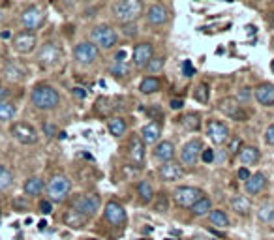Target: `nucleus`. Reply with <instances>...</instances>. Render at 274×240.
I'll use <instances>...</instances> for the list:
<instances>
[{
    "instance_id": "1",
    "label": "nucleus",
    "mask_w": 274,
    "mask_h": 240,
    "mask_svg": "<svg viewBox=\"0 0 274 240\" xmlns=\"http://www.w3.org/2000/svg\"><path fill=\"white\" fill-rule=\"evenodd\" d=\"M30 101L36 109L40 111H51L57 109L60 103V94L57 88H53L51 85H36L30 92Z\"/></svg>"
},
{
    "instance_id": "2",
    "label": "nucleus",
    "mask_w": 274,
    "mask_h": 240,
    "mask_svg": "<svg viewBox=\"0 0 274 240\" xmlns=\"http://www.w3.org/2000/svg\"><path fill=\"white\" fill-rule=\"evenodd\" d=\"M143 13V2L141 0H118L113 6V17L120 24H130L137 21Z\"/></svg>"
},
{
    "instance_id": "3",
    "label": "nucleus",
    "mask_w": 274,
    "mask_h": 240,
    "mask_svg": "<svg viewBox=\"0 0 274 240\" xmlns=\"http://www.w3.org/2000/svg\"><path fill=\"white\" fill-rule=\"evenodd\" d=\"M45 190L51 203H62L71 192V180L66 175H53L47 182Z\"/></svg>"
},
{
    "instance_id": "4",
    "label": "nucleus",
    "mask_w": 274,
    "mask_h": 240,
    "mask_svg": "<svg viewBox=\"0 0 274 240\" xmlns=\"http://www.w3.org/2000/svg\"><path fill=\"white\" fill-rule=\"evenodd\" d=\"M90 40L96 47H102V49H111V47L117 45L118 36L117 30L109 26V24H96L92 30H90Z\"/></svg>"
},
{
    "instance_id": "5",
    "label": "nucleus",
    "mask_w": 274,
    "mask_h": 240,
    "mask_svg": "<svg viewBox=\"0 0 274 240\" xmlns=\"http://www.w3.org/2000/svg\"><path fill=\"white\" fill-rule=\"evenodd\" d=\"M99 203H102V201H99V195H96V194L77 195L76 199L71 201V208L90 220V218L96 216V212L99 210Z\"/></svg>"
},
{
    "instance_id": "6",
    "label": "nucleus",
    "mask_w": 274,
    "mask_h": 240,
    "mask_svg": "<svg viewBox=\"0 0 274 240\" xmlns=\"http://www.w3.org/2000/svg\"><path fill=\"white\" fill-rule=\"evenodd\" d=\"M104 218L107 223H111L113 227L122 229L128 223V214L124 210V206L118 201H107L104 206Z\"/></svg>"
},
{
    "instance_id": "7",
    "label": "nucleus",
    "mask_w": 274,
    "mask_h": 240,
    "mask_svg": "<svg viewBox=\"0 0 274 240\" xmlns=\"http://www.w3.org/2000/svg\"><path fill=\"white\" fill-rule=\"evenodd\" d=\"M201 197H205V194L195 186H181L173 192V201L181 208H190L193 203H197Z\"/></svg>"
},
{
    "instance_id": "8",
    "label": "nucleus",
    "mask_w": 274,
    "mask_h": 240,
    "mask_svg": "<svg viewBox=\"0 0 274 240\" xmlns=\"http://www.w3.org/2000/svg\"><path fill=\"white\" fill-rule=\"evenodd\" d=\"M201 152H203V143L201 139H192L184 143V147L181 148V165H186V167H195L201 158Z\"/></svg>"
},
{
    "instance_id": "9",
    "label": "nucleus",
    "mask_w": 274,
    "mask_h": 240,
    "mask_svg": "<svg viewBox=\"0 0 274 240\" xmlns=\"http://www.w3.org/2000/svg\"><path fill=\"white\" fill-rule=\"evenodd\" d=\"M60 60H62V51H60V47L57 43L47 41L40 47V51H38V64L40 66L53 68V66L59 64Z\"/></svg>"
},
{
    "instance_id": "10",
    "label": "nucleus",
    "mask_w": 274,
    "mask_h": 240,
    "mask_svg": "<svg viewBox=\"0 0 274 240\" xmlns=\"http://www.w3.org/2000/svg\"><path fill=\"white\" fill-rule=\"evenodd\" d=\"M43 23H45V13L38 6H29L21 13V24L27 29V32H34V30L41 29Z\"/></svg>"
},
{
    "instance_id": "11",
    "label": "nucleus",
    "mask_w": 274,
    "mask_h": 240,
    "mask_svg": "<svg viewBox=\"0 0 274 240\" xmlns=\"http://www.w3.org/2000/svg\"><path fill=\"white\" fill-rule=\"evenodd\" d=\"M98 57H99V51L92 41H81V43H77L76 49H73V59H76L79 64H92V62L98 60Z\"/></svg>"
},
{
    "instance_id": "12",
    "label": "nucleus",
    "mask_w": 274,
    "mask_h": 240,
    "mask_svg": "<svg viewBox=\"0 0 274 240\" xmlns=\"http://www.w3.org/2000/svg\"><path fill=\"white\" fill-rule=\"evenodd\" d=\"M10 131H12L13 139L19 141L21 145H34V143H38V131H36L34 126H30L27 122H15Z\"/></svg>"
},
{
    "instance_id": "13",
    "label": "nucleus",
    "mask_w": 274,
    "mask_h": 240,
    "mask_svg": "<svg viewBox=\"0 0 274 240\" xmlns=\"http://www.w3.org/2000/svg\"><path fill=\"white\" fill-rule=\"evenodd\" d=\"M36 43H38V40H36L34 32H19V34L13 36V40H12L13 49H15L19 55L32 53L36 49Z\"/></svg>"
},
{
    "instance_id": "14",
    "label": "nucleus",
    "mask_w": 274,
    "mask_h": 240,
    "mask_svg": "<svg viewBox=\"0 0 274 240\" xmlns=\"http://www.w3.org/2000/svg\"><path fill=\"white\" fill-rule=\"evenodd\" d=\"M128 158L135 167H143L145 164V143L139 135H132L128 141Z\"/></svg>"
},
{
    "instance_id": "15",
    "label": "nucleus",
    "mask_w": 274,
    "mask_h": 240,
    "mask_svg": "<svg viewBox=\"0 0 274 240\" xmlns=\"http://www.w3.org/2000/svg\"><path fill=\"white\" fill-rule=\"evenodd\" d=\"M207 135L214 145H223L229 139V129L220 120H209L207 122Z\"/></svg>"
},
{
    "instance_id": "16",
    "label": "nucleus",
    "mask_w": 274,
    "mask_h": 240,
    "mask_svg": "<svg viewBox=\"0 0 274 240\" xmlns=\"http://www.w3.org/2000/svg\"><path fill=\"white\" fill-rule=\"evenodd\" d=\"M218 109L220 113H223L226 117L233 118V120H244V111H242V105L239 103V100L235 98H222L218 101Z\"/></svg>"
},
{
    "instance_id": "17",
    "label": "nucleus",
    "mask_w": 274,
    "mask_h": 240,
    "mask_svg": "<svg viewBox=\"0 0 274 240\" xmlns=\"http://www.w3.org/2000/svg\"><path fill=\"white\" fill-rule=\"evenodd\" d=\"M182 175H184V169H182V165L177 164V162H165V164H162L160 169H158V176H160V180H163V182L181 180Z\"/></svg>"
},
{
    "instance_id": "18",
    "label": "nucleus",
    "mask_w": 274,
    "mask_h": 240,
    "mask_svg": "<svg viewBox=\"0 0 274 240\" xmlns=\"http://www.w3.org/2000/svg\"><path fill=\"white\" fill-rule=\"evenodd\" d=\"M152 57H154V49H152L151 43H146V41H143V43H137V45L134 47V66L135 68H146V64L152 60Z\"/></svg>"
},
{
    "instance_id": "19",
    "label": "nucleus",
    "mask_w": 274,
    "mask_h": 240,
    "mask_svg": "<svg viewBox=\"0 0 274 240\" xmlns=\"http://www.w3.org/2000/svg\"><path fill=\"white\" fill-rule=\"evenodd\" d=\"M167 19H169V13H167L163 4H152L146 10V23L152 24V26H160V24L167 23Z\"/></svg>"
},
{
    "instance_id": "20",
    "label": "nucleus",
    "mask_w": 274,
    "mask_h": 240,
    "mask_svg": "<svg viewBox=\"0 0 274 240\" xmlns=\"http://www.w3.org/2000/svg\"><path fill=\"white\" fill-rule=\"evenodd\" d=\"M254 96H256V100L265 107H270L274 105V85L270 83H261V85H257L256 90H254Z\"/></svg>"
},
{
    "instance_id": "21",
    "label": "nucleus",
    "mask_w": 274,
    "mask_h": 240,
    "mask_svg": "<svg viewBox=\"0 0 274 240\" xmlns=\"http://www.w3.org/2000/svg\"><path fill=\"white\" fill-rule=\"evenodd\" d=\"M160 135H162V124L160 122H151L143 126L141 128V141L145 143V145H156L158 139H160Z\"/></svg>"
},
{
    "instance_id": "22",
    "label": "nucleus",
    "mask_w": 274,
    "mask_h": 240,
    "mask_svg": "<svg viewBox=\"0 0 274 240\" xmlns=\"http://www.w3.org/2000/svg\"><path fill=\"white\" fill-rule=\"evenodd\" d=\"M152 154H154V158L163 162V164L165 162H173V158H175V145L171 141H160L154 147Z\"/></svg>"
},
{
    "instance_id": "23",
    "label": "nucleus",
    "mask_w": 274,
    "mask_h": 240,
    "mask_svg": "<svg viewBox=\"0 0 274 240\" xmlns=\"http://www.w3.org/2000/svg\"><path fill=\"white\" fill-rule=\"evenodd\" d=\"M265 186H267V176L263 175V173H254V175L244 182L246 194H250V195L261 194L263 190H265Z\"/></svg>"
},
{
    "instance_id": "24",
    "label": "nucleus",
    "mask_w": 274,
    "mask_h": 240,
    "mask_svg": "<svg viewBox=\"0 0 274 240\" xmlns=\"http://www.w3.org/2000/svg\"><path fill=\"white\" fill-rule=\"evenodd\" d=\"M62 222H64V225H68L70 229H83L88 223V218L83 216V214H79V212L73 210V208H70V210L64 212Z\"/></svg>"
},
{
    "instance_id": "25",
    "label": "nucleus",
    "mask_w": 274,
    "mask_h": 240,
    "mask_svg": "<svg viewBox=\"0 0 274 240\" xmlns=\"http://www.w3.org/2000/svg\"><path fill=\"white\" fill-rule=\"evenodd\" d=\"M257 159H259V150L250 145H242V148L239 150V162L242 164V167L257 164Z\"/></svg>"
},
{
    "instance_id": "26",
    "label": "nucleus",
    "mask_w": 274,
    "mask_h": 240,
    "mask_svg": "<svg viewBox=\"0 0 274 240\" xmlns=\"http://www.w3.org/2000/svg\"><path fill=\"white\" fill-rule=\"evenodd\" d=\"M43 188H45V184H43V180H41L40 176H30L29 180L24 182L23 190L29 197H36V195H40L43 192Z\"/></svg>"
},
{
    "instance_id": "27",
    "label": "nucleus",
    "mask_w": 274,
    "mask_h": 240,
    "mask_svg": "<svg viewBox=\"0 0 274 240\" xmlns=\"http://www.w3.org/2000/svg\"><path fill=\"white\" fill-rule=\"evenodd\" d=\"M181 124L182 128L188 129V131H197L199 128H201V115L199 113H186V115H182L181 118Z\"/></svg>"
},
{
    "instance_id": "28",
    "label": "nucleus",
    "mask_w": 274,
    "mask_h": 240,
    "mask_svg": "<svg viewBox=\"0 0 274 240\" xmlns=\"http://www.w3.org/2000/svg\"><path fill=\"white\" fill-rule=\"evenodd\" d=\"M231 208H233L239 216H248V214H250V208H252V203L246 195H237V197L231 199Z\"/></svg>"
},
{
    "instance_id": "29",
    "label": "nucleus",
    "mask_w": 274,
    "mask_h": 240,
    "mask_svg": "<svg viewBox=\"0 0 274 240\" xmlns=\"http://www.w3.org/2000/svg\"><path fill=\"white\" fill-rule=\"evenodd\" d=\"M107 129H109V134H111L113 137H122V135L126 134V129H128V126H126V120H124V118L111 117L107 120Z\"/></svg>"
},
{
    "instance_id": "30",
    "label": "nucleus",
    "mask_w": 274,
    "mask_h": 240,
    "mask_svg": "<svg viewBox=\"0 0 274 240\" xmlns=\"http://www.w3.org/2000/svg\"><path fill=\"white\" fill-rule=\"evenodd\" d=\"M212 210V201L209 197H201L197 203H193L190 206V212H192L195 218H203V216H209V212Z\"/></svg>"
},
{
    "instance_id": "31",
    "label": "nucleus",
    "mask_w": 274,
    "mask_h": 240,
    "mask_svg": "<svg viewBox=\"0 0 274 240\" xmlns=\"http://www.w3.org/2000/svg\"><path fill=\"white\" fill-rule=\"evenodd\" d=\"M137 195H139V199L143 205H148L152 199H154V188H152V184L148 180H141L139 184H137Z\"/></svg>"
},
{
    "instance_id": "32",
    "label": "nucleus",
    "mask_w": 274,
    "mask_h": 240,
    "mask_svg": "<svg viewBox=\"0 0 274 240\" xmlns=\"http://www.w3.org/2000/svg\"><path fill=\"white\" fill-rule=\"evenodd\" d=\"M209 222L210 225H216V227L220 229H228L229 227V218L228 214L223 210H220V208H212V210L209 212Z\"/></svg>"
},
{
    "instance_id": "33",
    "label": "nucleus",
    "mask_w": 274,
    "mask_h": 240,
    "mask_svg": "<svg viewBox=\"0 0 274 240\" xmlns=\"http://www.w3.org/2000/svg\"><path fill=\"white\" fill-rule=\"evenodd\" d=\"M24 75H27V71H24L19 64H15V62H10V64L4 68V77H6L8 81L17 83V81H21Z\"/></svg>"
},
{
    "instance_id": "34",
    "label": "nucleus",
    "mask_w": 274,
    "mask_h": 240,
    "mask_svg": "<svg viewBox=\"0 0 274 240\" xmlns=\"http://www.w3.org/2000/svg\"><path fill=\"white\" fill-rule=\"evenodd\" d=\"M160 79L158 77H145L143 81H141V85H139V90H141V94H154V92H158L160 90Z\"/></svg>"
},
{
    "instance_id": "35",
    "label": "nucleus",
    "mask_w": 274,
    "mask_h": 240,
    "mask_svg": "<svg viewBox=\"0 0 274 240\" xmlns=\"http://www.w3.org/2000/svg\"><path fill=\"white\" fill-rule=\"evenodd\" d=\"M17 113V107L10 101H0V122H10Z\"/></svg>"
},
{
    "instance_id": "36",
    "label": "nucleus",
    "mask_w": 274,
    "mask_h": 240,
    "mask_svg": "<svg viewBox=\"0 0 274 240\" xmlns=\"http://www.w3.org/2000/svg\"><path fill=\"white\" fill-rule=\"evenodd\" d=\"M193 98L199 101V103H209V98H210V90H209V85L207 83H199L195 90H193Z\"/></svg>"
},
{
    "instance_id": "37",
    "label": "nucleus",
    "mask_w": 274,
    "mask_h": 240,
    "mask_svg": "<svg viewBox=\"0 0 274 240\" xmlns=\"http://www.w3.org/2000/svg\"><path fill=\"white\" fill-rule=\"evenodd\" d=\"M152 208H154V212H158V214H165V212L169 210V197H167V194H158Z\"/></svg>"
},
{
    "instance_id": "38",
    "label": "nucleus",
    "mask_w": 274,
    "mask_h": 240,
    "mask_svg": "<svg viewBox=\"0 0 274 240\" xmlns=\"http://www.w3.org/2000/svg\"><path fill=\"white\" fill-rule=\"evenodd\" d=\"M13 184V175L12 171L8 169L6 165L0 164V192H4V190H8V188Z\"/></svg>"
},
{
    "instance_id": "39",
    "label": "nucleus",
    "mask_w": 274,
    "mask_h": 240,
    "mask_svg": "<svg viewBox=\"0 0 274 240\" xmlns=\"http://www.w3.org/2000/svg\"><path fill=\"white\" fill-rule=\"evenodd\" d=\"M257 218L265 223H270L274 220V205L272 203H265V205L259 206V210H257Z\"/></svg>"
},
{
    "instance_id": "40",
    "label": "nucleus",
    "mask_w": 274,
    "mask_h": 240,
    "mask_svg": "<svg viewBox=\"0 0 274 240\" xmlns=\"http://www.w3.org/2000/svg\"><path fill=\"white\" fill-rule=\"evenodd\" d=\"M163 64H165V59H163V57H156V59L152 57V60L146 64V71H148V73H158V71L163 68Z\"/></svg>"
},
{
    "instance_id": "41",
    "label": "nucleus",
    "mask_w": 274,
    "mask_h": 240,
    "mask_svg": "<svg viewBox=\"0 0 274 240\" xmlns=\"http://www.w3.org/2000/svg\"><path fill=\"white\" fill-rule=\"evenodd\" d=\"M111 73H115L117 77L128 75V64H126V62H115V64L111 66Z\"/></svg>"
},
{
    "instance_id": "42",
    "label": "nucleus",
    "mask_w": 274,
    "mask_h": 240,
    "mask_svg": "<svg viewBox=\"0 0 274 240\" xmlns=\"http://www.w3.org/2000/svg\"><path fill=\"white\" fill-rule=\"evenodd\" d=\"M242 148V141H240V137H231V141H229V147H228V150H229V154L231 156H235V154H239V150Z\"/></svg>"
},
{
    "instance_id": "43",
    "label": "nucleus",
    "mask_w": 274,
    "mask_h": 240,
    "mask_svg": "<svg viewBox=\"0 0 274 240\" xmlns=\"http://www.w3.org/2000/svg\"><path fill=\"white\" fill-rule=\"evenodd\" d=\"M181 70H182V75H184V77H193V75H195V70H193V66H192V62H190V60H184V62H182Z\"/></svg>"
},
{
    "instance_id": "44",
    "label": "nucleus",
    "mask_w": 274,
    "mask_h": 240,
    "mask_svg": "<svg viewBox=\"0 0 274 240\" xmlns=\"http://www.w3.org/2000/svg\"><path fill=\"white\" fill-rule=\"evenodd\" d=\"M201 162H203V164H212V162H214V150H212V148H203Z\"/></svg>"
},
{
    "instance_id": "45",
    "label": "nucleus",
    "mask_w": 274,
    "mask_h": 240,
    "mask_svg": "<svg viewBox=\"0 0 274 240\" xmlns=\"http://www.w3.org/2000/svg\"><path fill=\"white\" fill-rule=\"evenodd\" d=\"M38 208H40L41 214H51V212H53V203L49 199H43V201H40Z\"/></svg>"
},
{
    "instance_id": "46",
    "label": "nucleus",
    "mask_w": 274,
    "mask_h": 240,
    "mask_svg": "<svg viewBox=\"0 0 274 240\" xmlns=\"http://www.w3.org/2000/svg\"><path fill=\"white\" fill-rule=\"evenodd\" d=\"M57 131H59V129H57V126H55V124H51V122L43 124V134H45L47 137H55V135H57Z\"/></svg>"
},
{
    "instance_id": "47",
    "label": "nucleus",
    "mask_w": 274,
    "mask_h": 240,
    "mask_svg": "<svg viewBox=\"0 0 274 240\" xmlns=\"http://www.w3.org/2000/svg\"><path fill=\"white\" fill-rule=\"evenodd\" d=\"M265 141H267V145H272L274 147V124H270V126L265 129Z\"/></svg>"
},
{
    "instance_id": "48",
    "label": "nucleus",
    "mask_w": 274,
    "mask_h": 240,
    "mask_svg": "<svg viewBox=\"0 0 274 240\" xmlns=\"http://www.w3.org/2000/svg\"><path fill=\"white\" fill-rule=\"evenodd\" d=\"M252 98V88L244 87V88H240V92H239V103L240 101H248Z\"/></svg>"
},
{
    "instance_id": "49",
    "label": "nucleus",
    "mask_w": 274,
    "mask_h": 240,
    "mask_svg": "<svg viewBox=\"0 0 274 240\" xmlns=\"http://www.w3.org/2000/svg\"><path fill=\"white\" fill-rule=\"evenodd\" d=\"M237 176H239V180L246 182L252 176V173H250V169H248V167H240V169L237 171Z\"/></svg>"
},
{
    "instance_id": "50",
    "label": "nucleus",
    "mask_w": 274,
    "mask_h": 240,
    "mask_svg": "<svg viewBox=\"0 0 274 240\" xmlns=\"http://www.w3.org/2000/svg\"><path fill=\"white\" fill-rule=\"evenodd\" d=\"M71 92H73V96L79 98V100H85V96H87V90H85V88H79V87H76Z\"/></svg>"
},
{
    "instance_id": "51",
    "label": "nucleus",
    "mask_w": 274,
    "mask_h": 240,
    "mask_svg": "<svg viewBox=\"0 0 274 240\" xmlns=\"http://www.w3.org/2000/svg\"><path fill=\"white\" fill-rule=\"evenodd\" d=\"M182 105H184V101L179 100V98H175V100H171V101H169V107H171V109H175V111L182 109Z\"/></svg>"
},
{
    "instance_id": "52",
    "label": "nucleus",
    "mask_w": 274,
    "mask_h": 240,
    "mask_svg": "<svg viewBox=\"0 0 274 240\" xmlns=\"http://www.w3.org/2000/svg\"><path fill=\"white\" fill-rule=\"evenodd\" d=\"M126 59H128V53L126 51H118L117 53V57H115V62H126Z\"/></svg>"
},
{
    "instance_id": "53",
    "label": "nucleus",
    "mask_w": 274,
    "mask_h": 240,
    "mask_svg": "<svg viewBox=\"0 0 274 240\" xmlns=\"http://www.w3.org/2000/svg\"><path fill=\"white\" fill-rule=\"evenodd\" d=\"M8 88L6 87H2V85H0V101H4V98H8Z\"/></svg>"
},
{
    "instance_id": "54",
    "label": "nucleus",
    "mask_w": 274,
    "mask_h": 240,
    "mask_svg": "<svg viewBox=\"0 0 274 240\" xmlns=\"http://www.w3.org/2000/svg\"><path fill=\"white\" fill-rule=\"evenodd\" d=\"M45 227H47V222H45V220H41V222L38 223V229H40V231H43Z\"/></svg>"
},
{
    "instance_id": "55",
    "label": "nucleus",
    "mask_w": 274,
    "mask_h": 240,
    "mask_svg": "<svg viewBox=\"0 0 274 240\" xmlns=\"http://www.w3.org/2000/svg\"><path fill=\"white\" fill-rule=\"evenodd\" d=\"M2 19H4V12H2V10H0V21H2Z\"/></svg>"
},
{
    "instance_id": "56",
    "label": "nucleus",
    "mask_w": 274,
    "mask_h": 240,
    "mask_svg": "<svg viewBox=\"0 0 274 240\" xmlns=\"http://www.w3.org/2000/svg\"><path fill=\"white\" fill-rule=\"evenodd\" d=\"M270 70H272V71H274V60H272V64H270Z\"/></svg>"
},
{
    "instance_id": "57",
    "label": "nucleus",
    "mask_w": 274,
    "mask_h": 240,
    "mask_svg": "<svg viewBox=\"0 0 274 240\" xmlns=\"http://www.w3.org/2000/svg\"><path fill=\"white\" fill-rule=\"evenodd\" d=\"M0 59H2V51H0Z\"/></svg>"
},
{
    "instance_id": "58",
    "label": "nucleus",
    "mask_w": 274,
    "mask_h": 240,
    "mask_svg": "<svg viewBox=\"0 0 274 240\" xmlns=\"http://www.w3.org/2000/svg\"><path fill=\"white\" fill-rule=\"evenodd\" d=\"M0 216H2V214H0Z\"/></svg>"
}]
</instances>
